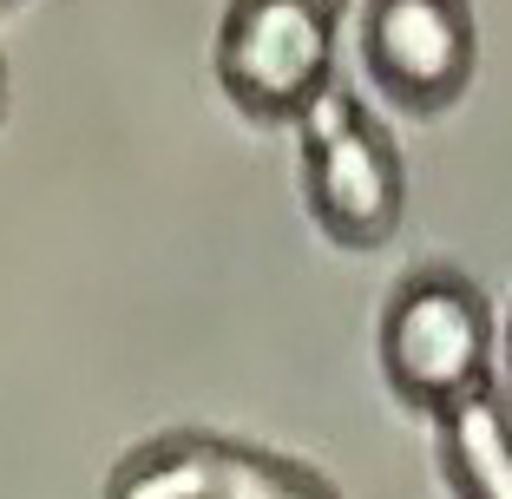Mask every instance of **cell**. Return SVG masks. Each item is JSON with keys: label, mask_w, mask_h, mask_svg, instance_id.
<instances>
[{"label": "cell", "mask_w": 512, "mask_h": 499, "mask_svg": "<svg viewBox=\"0 0 512 499\" xmlns=\"http://www.w3.org/2000/svg\"><path fill=\"white\" fill-rule=\"evenodd\" d=\"M0 7H7V0H0Z\"/></svg>", "instance_id": "cell-10"}, {"label": "cell", "mask_w": 512, "mask_h": 499, "mask_svg": "<svg viewBox=\"0 0 512 499\" xmlns=\"http://www.w3.org/2000/svg\"><path fill=\"white\" fill-rule=\"evenodd\" d=\"M0 119H7V60H0Z\"/></svg>", "instance_id": "cell-8"}, {"label": "cell", "mask_w": 512, "mask_h": 499, "mask_svg": "<svg viewBox=\"0 0 512 499\" xmlns=\"http://www.w3.org/2000/svg\"><path fill=\"white\" fill-rule=\"evenodd\" d=\"M440 467L453 499H512V414L493 388L440 414Z\"/></svg>", "instance_id": "cell-6"}, {"label": "cell", "mask_w": 512, "mask_h": 499, "mask_svg": "<svg viewBox=\"0 0 512 499\" xmlns=\"http://www.w3.org/2000/svg\"><path fill=\"white\" fill-rule=\"evenodd\" d=\"M480 27L473 0H368L362 7V66L394 106L447 112L473 86Z\"/></svg>", "instance_id": "cell-4"}, {"label": "cell", "mask_w": 512, "mask_h": 499, "mask_svg": "<svg viewBox=\"0 0 512 499\" xmlns=\"http://www.w3.org/2000/svg\"><path fill=\"white\" fill-rule=\"evenodd\" d=\"M506 381H512V329H506Z\"/></svg>", "instance_id": "cell-9"}, {"label": "cell", "mask_w": 512, "mask_h": 499, "mask_svg": "<svg viewBox=\"0 0 512 499\" xmlns=\"http://www.w3.org/2000/svg\"><path fill=\"white\" fill-rule=\"evenodd\" d=\"M106 499H335V493L296 460L178 434V440H158V447H138L112 473Z\"/></svg>", "instance_id": "cell-5"}, {"label": "cell", "mask_w": 512, "mask_h": 499, "mask_svg": "<svg viewBox=\"0 0 512 499\" xmlns=\"http://www.w3.org/2000/svg\"><path fill=\"white\" fill-rule=\"evenodd\" d=\"M381 375L414 414H447L493 375V309L460 270H414L381 316Z\"/></svg>", "instance_id": "cell-1"}, {"label": "cell", "mask_w": 512, "mask_h": 499, "mask_svg": "<svg viewBox=\"0 0 512 499\" xmlns=\"http://www.w3.org/2000/svg\"><path fill=\"white\" fill-rule=\"evenodd\" d=\"M316 7H322L329 20H342V14H348V0H316Z\"/></svg>", "instance_id": "cell-7"}, {"label": "cell", "mask_w": 512, "mask_h": 499, "mask_svg": "<svg viewBox=\"0 0 512 499\" xmlns=\"http://www.w3.org/2000/svg\"><path fill=\"white\" fill-rule=\"evenodd\" d=\"M302 197L322 237L342 250H381L401 230L407 171L388 125L348 86H329L302 112Z\"/></svg>", "instance_id": "cell-2"}, {"label": "cell", "mask_w": 512, "mask_h": 499, "mask_svg": "<svg viewBox=\"0 0 512 499\" xmlns=\"http://www.w3.org/2000/svg\"><path fill=\"white\" fill-rule=\"evenodd\" d=\"M217 86L263 125H302L335 86V20L316 0H230L217 27Z\"/></svg>", "instance_id": "cell-3"}]
</instances>
